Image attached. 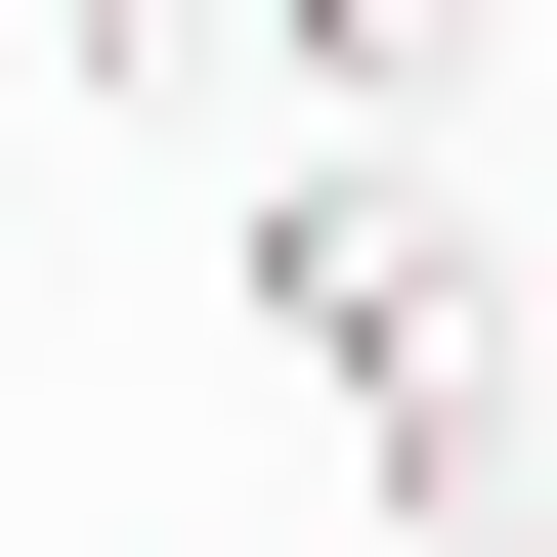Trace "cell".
<instances>
[{
	"mask_svg": "<svg viewBox=\"0 0 557 557\" xmlns=\"http://www.w3.org/2000/svg\"><path fill=\"white\" fill-rule=\"evenodd\" d=\"M258 386H300V429H386V515H429V557H557V429H515V258L429 214V129L258 172Z\"/></svg>",
	"mask_w": 557,
	"mask_h": 557,
	"instance_id": "1",
	"label": "cell"
},
{
	"mask_svg": "<svg viewBox=\"0 0 557 557\" xmlns=\"http://www.w3.org/2000/svg\"><path fill=\"white\" fill-rule=\"evenodd\" d=\"M472 44H515V0H258V86H344V129H429Z\"/></svg>",
	"mask_w": 557,
	"mask_h": 557,
	"instance_id": "2",
	"label": "cell"
},
{
	"mask_svg": "<svg viewBox=\"0 0 557 557\" xmlns=\"http://www.w3.org/2000/svg\"><path fill=\"white\" fill-rule=\"evenodd\" d=\"M0 214H44V129H0Z\"/></svg>",
	"mask_w": 557,
	"mask_h": 557,
	"instance_id": "3",
	"label": "cell"
}]
</instances>
